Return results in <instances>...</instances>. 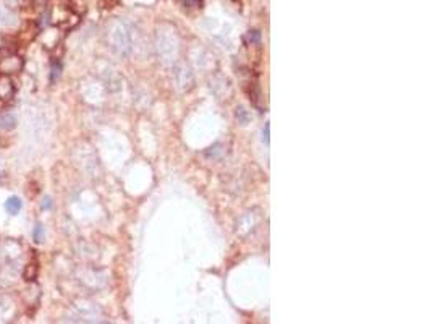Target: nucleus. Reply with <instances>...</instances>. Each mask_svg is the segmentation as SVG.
I'll list each match as a JSON object with an SVG mask.
<instances>
[{"label":"nucleus","instance_id":"nucleus-10","mask_svg":"<svg viewBox=\"0 0 432 324\" xmlns=\"http://www.w3.org/2000/svg\"><path fill=\"white\" fill-rule=\"evenodd\" d=\"M60 70H62V65L57 63L55 67L52 68V80H55V78H58V75H60Z\"/></svg>","mask_w":432,"mask_h":324},{"label":"nucleus","instance_id":"nucleus-11","mask_svg":"<svg viewBox=\"0 0 432 324\" xmlns=\"http://www.w3.org/2000/svg\"><path fill=\"white\" fill-rule=\"evenodd\" d=\"M50 207H52V201L49 196H46L42 199V209H50Z\"/></svg>","mask_w":432,"mask_h":324},{"label":"nucleus","instance_id":"nucleus-5","mask_svg":"<svg viewBox=\"0 0 432 324\" xmlns=\"http://www.w3.org/2000/svg\"><path fill=\"white\" fill-rule=\"evenodd\" d=\"M224 154H225V149H224L222 145H215V146H212V148L207 151V156L212 157V159H219V157L224 156Z\"/></svg>","mask_w":432,"mask_h":324},{"label":"nucleus","instance_id":"nucleus-4","mask_svg":"<svg viewBox=\"0 0 432 324\" xmlns=\"http://www.w3.org/2000/svg\"><path fill=\"white\" fill-rule=\"evenodd\" d=\"M33 239L36 243H42L46 239V232H44V226L42 224H36L34 232H33Z\"/></svg>","mask_w":432,"mask_h":324},{"label":"nucleus","instance_id":"nucleus-6","mask_svg":"<svg viewBox=\"0 0 432 324\" xmlns=\"http://www.w3.org/2000/svg\"><path fill=\"white\" fill-rule=\"evenodd\" d=\"M237 119L241 122V124H246L248 119H250V115H248V112L243 109V107H238V109H237Z\"/></svg>","mask_w":432,"mask_h":324},{"label":"nucleus","instance_id":"nucleus-7","mask_svg":"<svg viewBox=\"0 0 432 324\" xmlns=\"http://www.w3.org/2000/svg\"><path fill=\"white\" fill-rule=\"evenodd\" d=\"M183 5H185V9H197V7H201V0H181Z\"/></svg>","mask_w":432,"mask_h":324},{"label":"nucleus","instance_id":"nucleus-8","mask_svg":"<svg viewBox=\"0 0 432 324\" xmlns=\"http://www.w3.org/2000/svg\"><path fill=\"white\" fill-rule=\"evenodd\" d=\"M262 138H264L266 145H269V143H270V125H269V124H266V125H264V132H262Z\"/></svg>","mask_w":432,"mask_h":324},{"label":"nucleus","instance_id":"nucleus-2","mask_svg":"<svg viewBox=\"0 0 432 324\" xmlns=\"http://www.w3.org/2000/svg\"><path fill=\"white\" fill-rule=\"evenodd\" d=\"M21 207H23V201H21L20 196H10L5 201V211L12 215L18 214L21 211Z\"/></svg>","mask_w":432,"mask_h":324},{"label":"nucleus","instance_id":"nucleus-9","mask_svg":"<svg viewBox=\"0 0 432 324\" xmlns=\"http://www.w3.org/2000/svg\"><path fill=\"white\" fill-rule=\"evenodd\" d=\"M248 39H250L251 44H253V42H259V39H261L259 31H251L250 34H248Z\"/></svg>","mask_w":432,"mask_h":324},{"label":"nucleus","instance_id":"nucleus-1","mask_svg":"<svg viewBox=\"0 0 432 324\" xmlns=\"http://www.w3.org/2000/svg\"><path fill=\"white\" fill-rule=\"evenodd\" d=\"M18 120H17V115L12 114V112H4L0 114V130H5V132H10L15 127H17Z\"/></svg>","mask_w":432,"mask_h":324},{"label":"nucleus","instance_id":"nucleus-3","mask_svg":"<svg viewBox=\"0 0 432 324\" xmlns=\"http://www.w3.org/2000/svg\"><path fill=\"white\" fill-rule=\"evenodd\" d=\"M12 94H13V84H12V81H10L7 76H2V78H0V99L7 100V99L12 97Z\"/></svg>","mask_w":432,"mask_h":324}]
</instances>
